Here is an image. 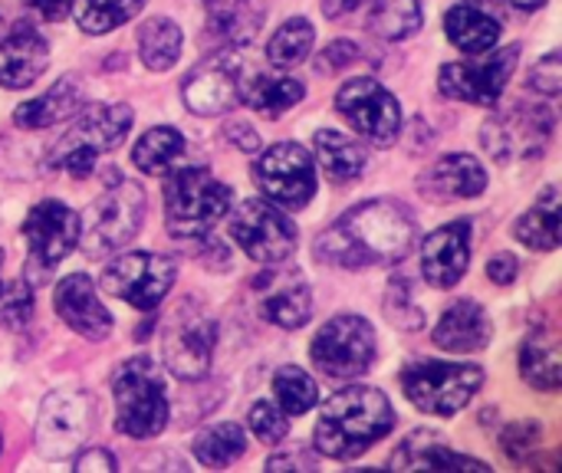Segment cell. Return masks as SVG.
Returning a JSON list of instances; mask_svg holds the SVG:
<instances>
[{
  "label": "cell",
  "mask_w": 562,
  "mask_h": 473,
  "mask_svg": "<svg viewBox=\"0 0 562 473\" xmlns=\"http://www.w3.org/2000/svg\"><path fill=\"white\" fill-rule=\"evenodd\" d=\"M415 217L395 201H366L346 211L336 224H329L313 254L319 263L342 267V270H366V267H389L412 254L415 247Z\"/></svg>",
  "instance_id": "1"
},
{
  "label": "cell",
  "mask_w": 562,
  "mask_h": 473,
  "mask_svg": "<svg viewBox=\"0 0 562 473\" xmlns=\"http://www.w3.org/2000/svg\"><path fill=\"white\" fill-rule=\"evenodd\" d=\"M395 428L389 398L369 385L336 392L316 421V451L329 461H356Z\"/></svg>",
  "instance_id": "2"
},
{
  "label": "cell",
  "mask_w": 562,
  "mask_h": 473,
  "mask_svg": "<svg viewBox=\"0 0 562 473\" xmlns=\"http://www.w3.org/2000/svg\"><path fill=\"white\" fill-rule=\"evenodd\" d=\"M112 398H115V431L135 441L158 438L168 428L171 405L165 392L161 369L145 359H125L112 372Z\"/></svg>",
  "instance_id": "3"
},
{
  "label": "cell",
  "mask_w": 562,
  "mask_h": 473,
  "mask_svg": "<svg viewBox=\"0 0 562 473\" xmlns=\"http://www.w3.org/2000/svg\"><path fill=\"white\" fill-rule=\"evenodd\" d=\"M231 201V188L207 168H181L165 181V224L178 240H201L214 234Z\"/></svg>",
  "instance_id": "4"
},
{
  "label": "cell",
  "mask_w": 562,
  "mask_h": 473,
  "mask_svg": "<svg viewBox=\"0 0 562 473\" xmlns=\"http://www.w3.org/2000/svg\"><path fill=\"white\" fill-rule=\"evenodd\" d=\"M132 105L125 102H95L89 105L69 132H63V138L49 148V168L66 171L72 178H86L95 165L99 155L115 151L128 128H132Z\"/></svg>",
  "instance_id": "5"
},
{
  "label": "cell",
  "mask_w": 562,
  "mask_h": 473,
  "mask_svg": "<svg viewBox=\"0 0 562 473\" xmlns=\"http://www.w3.org/2000/svg\"><path fill=\"white\" fill-rule=\"evenodd\" d=\"M484 369L474 362H412L402 369V388L408 402L438 418H451L481 392Z\"/></svg>",
  "instance_id": "6"
},
{
  "label": "cell",
  "mask_w": 562,
  "mask_h": 473,
  "mask_svg": "<svg viewBox=\"0 0 562 473\" xmlns=\"http://www.w3.org/2000/svg\"><path fill=\"white\" fill-rule=\"evenodd\" d=\"M145 221V191L138 181L119 178L95 198L86 230H79L86 257H109L125 247Z\"/></svg>",
  "instance_id": "7"
},
{
  "label": "cell",
  "mask_w": 562,
  "mask_h": 473,
  "mask_svg": "<svg viewBox=\"0 0 562 473\" xmlns=\"http://www.w3.org/2000/svg\"><path fill=\"white\" fill-rule=\"evenodd\" d=\"M214 346H217V323L214 316L194 303L184 300L171 309L165 333H161V359L165 369L181 379V382H198L207 375L211 359H214Z\"/></svg>",
  "instance_id": "8"
},
{
  "label": "cell",
  "mask_w": 562,
  "mask_h": 473,
  "mask_svg": "<svg viewBox=\"0 0 562 473\" xmlns=\"http://www.w3.org/2000/svg\"><path fill=\"white\" fill-rule=\"evenodd\" d=\"M375 329L369 319L362 316H352V313H342V316H333L313 339L310 346V356H313V365L329 375V379H339V382H349V379H359L369 372V365L375 362Z\"/></svg>",
  "instance_id": "9"
},
{
  "label": "cell",
  "mask_w": 562,
  "mask_h": 473,
  "mask_svg": "<svg viewBox=\"0 0 562 473\" xmlns=\"http://www.w3.org/2000/svg\"><path fill=\"white\" fill-rule=\"evenodd\" d=\"M553 128L557 119L543 102H517L507 112H497L481 128V145L501 165L520 158H540L553 138Z\"/></svg>",
  "instance_id": "10"
},
{
  "label": "cell",
  "mask_w": 562,
  "mask_h": 473,
  "mask_svg": "<svg viewBox=\"0 0 562 473\" xmlns=\"http://www.w3.org/2000/svg\"><path fill=\"white\" fill-rule=\"evenodd\" d=\"M82 230V217L63 204V201H40L26 221H23V237L30 247V263H26V280L40 286L43 280L53 277L59 260L76 250Z\"/></svg>",
  "instance_id": "11"
},
{
  "label": "cell",
  "mask_w": 562,
  "mask_h": 473,
  "mask_svg": "<svg viewBox=\"0 0 562 473\" xmlns=\"http://www.w3.org/2000/svg\"><path fill=\"white\" fill-rule=\"evenodd\" d=\"M517 59H520V46L514 43L504 49H487V53L464 59V63H445L438 72V89L448 99L494 109L510 86Z\"/></svg>",
  "instance_id": "12"
},
{
  "label": "cell",
  "mask_w": 562,
  "mask_h": 473,
  "mask_svg": "<svg viewBox=\"0 0 562 473\" xmlns=\"http://www.w3.org/2000/svg\"><path fill=\"white\" fill-rule=\"evenodd\" d=\"M92 428V402L82 392H49L40 402L33 444L46 461H69L86 448Z\"/></svg>",
  "instance_id": "13"
},
{
  "label": "cell",
  "mask_w": 562,
  "mask_h": 473,
  "mask_svg": "<svg viewBox=\"0 0 562 473\" xmlns=\"http://www.w3.org/2000/svg\"><path fill=\"white\" fill-rule=\"evenodd\" d=\"M339 115L372 145L389 148L402 135V109L395 95L372 76H356L336 92Z\"/></svg>",
  "instance_id": "14"
},
{
  "label": "cell",
  "mask_w": 562,
  "mask_h": 473,
  "mask_svg": "<svg viewBox=\"0 0 562 473\" xmlns=\"http://www.w3.org/2000/svg\"><path fill=\"white\" fill-rule=\"evenodd\" d=\"M175 277H178V267L171 257L138 250V254L115 257L102 270V290L115 300H125L138 313H151L168 296Z\"/></svg>",
  "instance_id": "15"
},
{
  "label": "cell",
  "mask_w": 562,
  "mask_h": 473,
  "mask_svg": "<svg viewBox=\"0 0 562 473\" xmlns=\"http://www.w3.org/2000/svg\"><path fill=\"white\" fill-rule=\"evenodd\" d=\"M231 234L244 247V254L257 263H280L290 260L296 250V227L293 221L273 207V201L247 198L234 217H231Z\"/></svg>",
  "instance_id": "16"
},
{
  "label": "cell",
  "mask_w": 562,
  "mask_h": 473,
  "mask_svg": "<svg viewBox=\"0 0 562 473\" xmlns=\"http://www.w3.org/2000/svg\"><path fill=\"white\" fill-rule=\"evenodd\" d=\"M257 184L280 207H306L316 194V161L296 142H280L257 158Z\"/></svg>",
  "instance_id": "17"
},
{
  "label": "cell",
  "mask_w": 562,
  "mask_h": 473,
  "mask_svg": "<svg viewBox=\"0 0 562 473\" xmlns=\"http://www.w3.org/2000/svg\"><path fill=\"white\" fill-rule=\"evenodd\" d=\"M254 303L257 313L280 329H300L310 323L313 313V293L306 286V277L286 260L270 263V270L254 280Z\"/></svg>",
  "instance_id": "18"
},
{
  "label": "cell",
  "mask_w": 562,
  "mask_h": 473,
  "mask_svg": "<svg viewBox=\"0 0 562 473\" xmlns=\"http://www.w3.org/2000/svg\"><path fill=\"white\" fill-rule=\"evenodd\" d=\"M240 79H244L240 76V59L234 53L207 56L204 63H198L188 72V79L181 86L188 112L214 119V115H224V112L237 109L240 105Z\"/></svg>",
  "instance_id": "19"
},
{
  "label": "cell",
  "mask_w": 562,
  "mask_h": 473,
  "mask_svg": "<svg viewBox=\"0 0 562 473\" xmlns=\"http://www.w3.org/2000/svg\"><path fill=\"white\" fill-rule=\"evenodd\" d=\"M471 263V224L454 221L438 227L422 244V273L431 286L451 290L464 280Z\"/></svg>",
  "instance_id": "20"
},
{
  "label": "cell",
  "mask_w": 562,
  "mask_h": 473,
  "mask_svg": "<svg viewBox=\"0 0 562 473\" xmlns=\"http://www.w3.org/2000/svg\"><path fill=\"white\" fill-rule=\"evenodd\" d=\"M53 306H56V316L72 333H79L82 339H89V342L109 339L112 316L102 306V300H99V293H95V286H92V280L86 273H69L63 283H56Z\"/></svg>",
  "instance_id": "21"
},
{
  "label": "cell",
  "mask_w": 562,
  "mask_h": 473,
  "mask_svg": "<svg viewBox=\"0 0 562 473\" xmlns=\"http://www.w3.org/2000/svg\"><path fill=\"white\" fill-rule=\"evenodd\" d=\"M389 471H491L484 461L458 454L438 431H412L402 448L389 458Z\"/></svg>",
  "instance_id": "22"
},
{
  "label": "cell",
  "mask_w": 562,
  "mask_h": 473,
  "mask_svg": "<svg viewBox=\"0 0 562 473\" xmlns=\"http://www.w3.org/2000/svg\"><path fill=\"white\" fill-rule=\"evenodd\" d=\"M46 66H49V46L43 33H36V26L30 23H16L10 36L0 43V86L26 89L43 76Z\"/></svg>",
  "instance_id": "23"
},
{
  "label": "cell",
  "mask_w": 562,
  "mask_h": 473,
  "mask_svg": "<svg viewBox=\"0 0 562 473\" xmlns=\"http://www.w3.org/2000/svg\"><path fill=\"white\" fill-rule=\"evenodd\" d=\"M491 336H494L491 316L474 300H458L454 306H448L441 323L431 333L435 346L445 349V352H454V356H468V352L487 349Z\"/></svg>",
  "instance_id": "24"
},
{
  "label": "cell",
  "mask_w": 562,
  "mask_h": 473,
  "mask_svg": "<svg viewBox=\"0 0 562 473\" xmlns=\"http://www.w3.org/2000/svg\"><path fill=\"white\" fill-rule=\"evenodd\" d=\"M207 33L224 46H247L263 26V0H204Z\"/></svg>",
  "instance_id": "25"
},
{
  "label": "cell",
  "mask_w": 562,
  "mask_h": 473,
  "mask_svg": "<svg viewBox=\"0 0 562 473\" xmlns=\"http://www.w3.org/2000/svg\"><path fill=\"white\" fill-rule=\"evenodd\" d=\"M86 105V89L76 76H63L59 82H53L43 95L23 102L13 112V122L20 128H53L66 119H72L79 109Z\"/></svg>",
  "instance_id": "26"
},
{
  "label": "cell",
  "mask_w": 562,
  "mask_h": 473,
  "mask_svg": "<svg viewBox=\"0 0 562 473\" xmlns=\"http://www.w3.org/2000/svg\"><path fill=\"white\" fill-rule=\"evenodd\" d=\"M487 188V171L474 155H445L425 174V191L435 198H477Z\"/></svg>",
  "instance_id": "27"
},
{
  "label": "cell",
  "mask_w": 562,
  "mask_h": 473,
  "mask_svg": "<svg viewBox=\"0 0 562 473\" xmlns=\"http://www.w3.org/2000/svg\"><path fill=\"white\" fill-rule=\"evenodd\" d=\"M303 95H306V86L296 76L257 72V76H244L240 79V102H247L263 119H280L296 102H303Z\"/></svg>",
  "instance_id": "28"
},
{
  "label": "cell",
  "mask_w": 562,
  "mask_h": 473,
  "mask_svg": "<svg viewBox=\"0 0 562 473\" xmlns=\"http://www.w3.org/2000/svg\"><path fill=\"white\" fill-rule=\"evenodd\" d=\"M445 33H448V40H451L461 53L481 56V53H487V49L497 46V40H501V23H497L491 13H484L477 3L464 0V3H458V7L448 10V16H445Z\"/></svg>",
  "instance_id": "29"
},
{
  "label": "cell",
  "mask_w": 562,
  "mask_h": 473,
  "mask_svg": "<svg viewBox=\"0 0 562 473\" xmlns=\"http://www.w3.org/2000/svg\"><path fill=\"white\" fill-rule=\"evenodd\" d=\"M560 211H562L560 188H557V184H550V188L537 198V204H533V207L517 221L514 237H517L524 247L537 250V254H550V250H557L562 240Z\"/></svg>",
  "instance_id": "30"
},
{
  "label": "cell",
  "mask_w": 562,
  "mask_h": 473,
  "mask_svg": "<svg viewBox=\"0 0 562 473\" xmlns=\"http://www.w3.org/2000/svg\"><path fill=\"white\" fill-rule=\"evenodd\" d=\"M520 375L537 392H557L562 385V352L557 333H533L520 346Z\"/></svg>",
  "instance_id": "31"
},
{
  "label": "cell",
  "mask_w": 562,
  "mask_h": 473,
  "mask_svg": "<svg viewBox=\"0 0 562 473\" xmlns=\"http://www.w3.org/2000/svg\"><path fill=\"white\" fill-rule=\"evenodd\" d=\"M313 148H316V161L323 165L326 178L336 184L356 181L366 171V161H369L366 148L336 128H319L313 138Z\"/></svg>",
  "instance_id": "32"
},
{
  "label": "cell",
  "mask_w": 562,
  "mask_h": 473,
  "mask_svg": "<svg viewBox=\"0 0 562 473\" xmlns=\"http://www.w3.org/2000/svg\"><path fill=\"white\" fill-rule=\"evenodd\" d=\"M138 56L151 72H165L181 56V26L168 16H151L138 26Z\"/></svg>",
  "instance_id": "33"
},
{
  "label": "cell",
  "mask_w": 562,
  "mask_h": 473,
  "mask_svg": "<svg viewBox=\"0 0 562 473\" xmlns=\"http://www.w3.org/2000/svg\"><path fill=\"white\" fill-rule=\"evenodd\" d=\"M184 155V135L171 125H155L148 128L138 142H135V151H132V161L142 174H165L178 158Z\"/></svg>",
  "instance_id": "34"
},
{
  "label": "cell",
  "mask_w": 562,
  "mask_h": 473,
  "mask_svg": "<svg viewBox=\"0 0 562 473\" xmlns=\"http://www.w3.org/2000/svg\"><path fill=\"white\" fill-rule=\"evenodd\" d=\"M369 30L389 43L415 36L422 30V0H375L369 10Z\"/></svg>",
  "instance_id": "35"
},
{
  "label": "cell",
  "mask_w": 562,
  "mask_h": 473,
  "mask_svg": "<svg viewBox=\"0 0 562 473\" xmlns=\"http://www.w3.org/2000/svg\"><path fill=\"white\" fill-rule=\"evenodd\" d=\"M247 454V431L240 425H214L194 441V458L204 468H231Z\"/></svg>",
  "instance_id": "36"
},
{
  "label": "cell",
  "mask_w": 562,
  "mask_h": 473,
  "mask_svg": "<svg viewBox=\"0 0 562 473\" xmlns=\"http://www.w3.org/2000/svg\"><path fill=\"white\" fill-rule=\"evenodd\" d=\"M142 7H145V0H72V16L82 33L102 36V33L128 23Z\"/></svg>",
  "instance_id": "37"
},
{
  "label": "cell",
  "mask_w": 562,
  "mask_h": 473,
  "mask_svg": "<svg viewBox=\"0 0 562 473\" xmlns=\"http://www.w3.org/2000/svg\"><path fill=\"white\" fill-rule=\"evenodd\" d=\"M313 40H316V30L310 20L303 16H290L267 43V59L280 69H290V66H300L310 49H313Z\"/></svg>",
  "instance_id": "38"
},
{
  "label": "cell",
  "mask_w": 562,
  "mask_h": 473,
  "mask_svg": "<svg viewBox=\"0 0 562 473\" xmlns=\"http://www.w3.org/2000/svg\"><path fill=\"white\" fill-rule=\"evenodd\" d=\"M273 395L280 402V412L296 418V415H306L316 402H319V388L313 382L310 372H303L300 365H283L277 369L273 375Z\"/></svg>",
  "instance_id": "39"
},
{
  "label": "cell",
  "mask_w": 562,
  "mask_h": 473,
  "mask_svg": "<svg viewBox=\"0 0 562 473\" xmlns=\"http://www.w3.org/2000/svg\"><path fill=\"white\" fill-rule=\"evenodd\" d=\"M33 309H36V286L26 277L0 286V326L23 329V326H30Z\"/></svg>",
  "instance_id": "40"
},
{
  "label": "cell",
  "mask_w": 562,
  "mask_h": 473,
  "mask_svg": "<svg viewBox=\"0 0 562 473\" xmlns=\"http://www.w3.org/2000/svg\"><path fill=\"white\" fill-rule=\"evenodd\" d=\"M385 316H389L398 329H422V326H425V313H422V306H418L415 296H412L408 277H395V280L389 283V293H385Z\"/></svg>",
  "instance_id": "41"
},
{
  "label": "cell",
  "mask_w": 562,
  "mask_h": 473,
  "mask_svg": "<svg viewBox=\"0 0 562 473\" xmlns=\"http://www.w3.org/2000/svg\"><path fill=\"white\" fill-rule=\"evenodd\" d=\"M247 425H250L254 438L263 441V444H280L286 438V431H290L286 415L273 402H257L250 408V415H247Z\"/></svg>",
  "instance_id": "42"
},
{
  "label": "cell",
  "mask_w": 562,
  "mask_h": 473,
  "mask_svg": "<svg viewBox=\"0 0 562 473\" xmlns=\"http://www.w3.org/2000/svg\"><path fill=\"white\" fill-rule=\"evenodd\" d=\"M540 425L537 421H517L504 431V454L510 461H527V454H533L540 448Z\"/></svg>",
  "instance_id": "43"
},
{
  "label": "cell",
  "mask_w": 562,
  "mask_h": 473,
  "mask_svg": "<svg viewBox=\"0 0 562 473\" xmlns=\"http://www.w3.org/2000/svg\"><path fill=\"white\" fill-rule=\"evenodd\" d=\"M530 86L537 89V92H543V95H560L562 89V56L560 49H553V53H547L537 66H533V72H530Z\"/></svg>",
  "instance_id": "44"
},
{
  "label": "cell",
  "mask_w": 562,
  "mask_h": 473,
  "mask_svg": "<svg viewBox=\"0 0 562 473\" xmlns=\"http://www.w3.org/2000/svg\"><path fill=\"white\" fill-rule=\"evenodd\" d=\"M356 59H359V46L349 43V40H336V43H329V46L319 53L316 69H319V72H342V69L352 66Z\"/></svg>",
  "instance_id": "45"
},
{
  "label": "cell",
  "mask_w": 562,
  "mask_h": 473,
  "mask_svg": "<svg viewBox=\"0 0 562 473\" xmlns=\"http://www.w3.org/2000/svg\"><path fill=\"white\" fill-rule=\"evenodd\" d=\"M72 468L76 471H115V454L105 451V448H89V451H76L72 458Z\"/></svg>",
  "instance_id": "46"
},
{
  "label": "cell",
  "mask_w": 562,
  "mask_h": 473,
  "mask_svg": "<svg viewBox=\"0 0 562 473\" xmlns=\"http://www.w3.org/2000/svg\"><path fill=\"white\" fill-rule=\"evenodd\" d=\"M517 273H520V260H517L514 254H497V257L487 263V277H491V283H497V286H510V283L517 280Z\"/></svg>",
  "instance_id": "47"
},
{
  "label": "cell",
  "mask_w": 562,
  "mask_h": 473,
  "mask_svg": "<svg viewBox=\"0 0 562 473\" xmlns=\"http://www.w3.org/2000/svg\"><path fill=\"white\" fill-rule=\"evenodd\" d=\"M23 3L36 10V16H43L46 23H59L72 10V0H23Z\"/></svg>",
  "instance_id": "48"
},
{
  "label": "cell",
  "mask_w": 562,
  "mask_h": 473,
  "mask_svg": "<svg viewBox=\"0 0 562 473\" xmlns=\"http://www.w3.org/2000/svg\"><path fill=\"white\" fill-rule=\"evenodd\" d=\"M300 468H306V471H313L316 468V461L310 458V454H296V451H290V454H280V458H270L267 461V471H300Z\"/></svg>",
  "instance_id": "49"
},
{
  "label": "cell",
  "mask_w": 562,
  "mask_h": 473,
  "mask_svg": "<svg viewBox=\"0 0 562 473\" xmlns=\"http://www.w3.org/2000/svg\"><path fill=\"white\" fill-rule=\"evenodd\" d=\"M204 244L211 247V250L204 254V257H211V260H207V267H211V270H227V267H231V254H227V247H224L221 240H211V234L204 237Z\"/></svg>",
  "instance_id": "50"
},
{
  "label": "cell",
  "mask_w": 562,
  "mask_h": 473,
  "mask_svg": "<svg viewBox=\"0 0 562 473\" xmlns=\"http://www.w3.org/2000/svg\"><path fill=\"white\" fill-rule=\"evenodd\" d=\"M240 128H244V125H231V128H227V135H231L244 151H257V145H260V142H257V135H254V132H240Z\"/></svg>",
  "instance_id": "51"
},
{
  "label": "cell",
  "mask_w": 562,
  "mask_h": 473,
  "mask_svg": "<svg viewBox=\"0 0 562 473\" xmlns=\"http://www.w3.org/2000/svg\"><path fill=\"white\" fill-rule=\"evenodd\" d=\"M356 7H359V0H323V13L326 16H342V13H349Z\"/></svg>",
  "instance_id": "52"
},
{
  "label": "cell",
  "mask_w": 562,
  "mask_h": 473,
  "mask_svg": "<svg viewBox=\"0 0 562 473\" xmlns=\"http://www.w3.org/2000/svg\"><path fill=\"white\" fill-rule=\"evenodd\" d=\"M501 3H507V7H517V10H540L547 0H501Z\"/></svg>",
  "instance_id": "53"
},
{
  "label": "cell",
  "mask_w": 562,
  "mask_h": 473,
  "mask_svg": "<svg viewBox=\"0 0 562 473\" xmlns=\"http://www.w3.org/2000/svg\"><path fill=\"white\" fill-rule=\"evenodd\" d=\"M0 273H3V250H0ZM3 286V283H0Z\"/></svg>",
  "instance_id": "54"
},
{
  "label": "cell",
  "mask_w": 562,
  "mask_h": 473,
  "mask_svg": "<svg viewBox=\"0 0 562 473\" xmlns=\"http://www.w3.org/2000/svg\"><path fill=\"white\" fill-rule=\"evenodd\" d=\"M0 451H3V438H0Z\"/></svg>",
  "instance_id": "55"
}]
</instances>
